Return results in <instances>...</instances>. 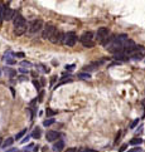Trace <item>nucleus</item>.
Instances as JSON below:
<instances>
[{
  "instance_id": "7ed1b4c3",
  "label": "nucleus",
  "mask_w": 145,
  "mask_h": 152,
  "mask_svg": "<svg viewBox=\"0 0 145 152\" xmlns=\"http://www.w3.org/2000/svg\"><path fill=\"white\" fill-rule=\"evenodd\" d=\"M57 33L58 31H57V28L56 27H53V25H46V28H44V30L42 33V38H43V39H46V40H51Z\"/></svg>"
},
{
  "instance_id": "f3484780",
  "label": "nucleus",
  "mask_w": 145,
  "mask_h": 152,
  "mask_svg": "<svg viewBox=\"0 0 145 152\" xmlns=\"http://www.w3.org/2000/svg\"><path fill=\"white\" fill-rule=\"evenodd\" d=\"M27 133V128H24L23 131H20L19 133H16V136H15V138L16 140H20V138H24V135Z\"/></svg>"
},
{
  "instance_id": "9b49d317",
  "label": "nucleus",
  "mask_w": 145,
  "mask_h": 152,
  "mask_svg": "<svg viewBox=\"0 0 145 152\" xmlns=\"http://www.w3.org/2000/svg\"><path fill=\"white\" fill-rule=\"evenodd\" d=\"M126 58H128V54H125L124 52L114 54V59H116V61H126Z\"/></svg>"
},
{
  "instance_id": "4468645a",
  "label": "nucleus",
  "mask_w": 145,
  "mask_h": 152,
  "mask_svg": "<svg viewBox=\"0 0 145 152\" xmlns=\"http://www.w3.org/2000/svg\"><path fill=\"white\" fill-rule=\"evenodd\" d=\"M54 122H56L54 118H47V120L43 121V126H44V127H49V126H52Z\"/></svg>"
},
{
  "instance_id": "f257e3e1",
  "label": "nucleus",
  "mask_w": 145,
  "mask_h": 152,
  "mask_svg": "<svg viewBox=\"0 0 145 152\" xmlns=\"http://www.w3.org/2000/svg\"><path fill=\"white\" fill-rule=\"evenodd\" d=\"M13 24H14V33L16 36H22L27 31V22L22 15H15Z\"/></svg>"
},
{
  "instance_id": "4be33fe9",
  "label": "nucleus",
  "mask_w": 145,
  "mask_h": 152,
  "mask_svg": "<svg viewBox=\"0 0 145 152\" xmlns=\"http://www.w3.org/2000/svg\"><path fill=\"white\" fill-rule=\"evenodd\" d=\"M20 64H22V67H32V63L30 62H27V61H23Z\"/></svg>"
},
{
  "instance_id": "c85d7f7f",
  "label": "nucleus",
  "mask_w": 145,
  "mask_h": 152,
  "mask_svg": "<svg viewBox=\"0 0 145 152\" xmlns=\"http://www.w3.org/2000/svg\"><path fill=\"white\" fill-rule=\"evenodd\" d=\"M130 152H141V148H139V147H136V148H134V150H131Z\"/></svg>"
},
{
  "instance_id": "0eeeda50",
  "label": "nucleus",
  "mask_w": 145,
  "mask_h": 152,
  "mask_svg": "<svg viewBox=\"0 0 145 152\" xmlns=\"http://www.w3.org/2000/svg\"><path fill=\"white\" fill-rule=\"evenodd\" d=\"M65 39H66L65 33H57L49 42H52L53 44H65Z\"/></svg>"
},
{
  "instance_id": "a211bd4d",
  "label": "nucleus",
  "mask_w": 145,
  "mask_h": 152,
  "mask_svg": "<svg viewBox=\"0 0 145 152\" xmlns=\"http://www.w3.org/2000/svg\"><path fill=\"white\" fill-rule=\"evenodd\" d=\"M5 9H6V6L5 5H1L0 6V22L4 19V13H5Z\"/></svg>"
},
{
  "instance_id": "412c9836",
  "label": "nucleus",
  "mask_w": 145,
  "mask_h": 152,
  "mask_svg": "<svg viewBox=\"0 0 145 152\" xmlns=\"http://www.w3.org/2000/svg\"><path fill=\"white\" fill-rule=\"evenodd\" d=\"M78 152H97L96 150H92V148H81Z\"/></svg>"
},
{
  "instance_id": "c756f323",
  "label": "nucleus",
  "mask_w": 145,
  "mask_h": 152,
  "mask_svg": "<svg viewBox=\"0 0 145 152\" xmlns=\"http://www.w3.org/2000/svg\"><path fill=\"white\" fill-rule=\"evenodd\" d=\"M19 70L22 72V73H28V69H25V68H20Z\"/></svg>"
},
{
  "instance_id": "2f4dec72",
  "label": "nucleus",
  "mask_w": 145,
  "mask_h": 152,
  "mask_svg": "<svg viewBox=\"0 0 145 152\" xmlns=\"http://www.w3.org/2000/svg\"><path fill=\"white\" fill-rule=\"evenodd\" d=\"M16 55H18V57H24V54H23V53H18Z\"/></svg>"
},
{
  "instance_id": "6e6552de",
  "label": "nucleus",
  "mask_w": 145,
  "mask_h": 152,
  "mask_svg": "<svg viewBox=\"0 0 145 152\" xmlns=\"http://www.w3.org/2000/svg\"><path fill=\"white\" fill-rule=\"evenodd\" d=\"M46 137H47V141L48 142H54V141H58V138L61 137V135H59V132H57V131H48Z\"/></svg>"
},
{
  "instance_id": "aec40b11",
  "label": "nucleus",
  "mask_w": 145,
  "mask_h": 152,
  "mask_svg": "<svg viewBox=\"0 0 145 152\" xmlns=\"http://www.w3.org/2000/svg\"><path fill=\"white\" fill-rule=\"evenodd\" d=\"M138 124H139V118H136V120H134V121L131 122V124H130V128H131V129H134V128L138 126Z\"/></svg>"
},
{
  "instance_id": "7c9ffc66",
  "label": "nucleus",
  "mask_w": 145,
  "mask_h": 152,
  "mask_svg": "<svg viewBox=\"0 0 145 152\" xmlns=\"http://www.w3.org/2000/svg\"><path fill=\"white\" fill-rule=\"evenodd\" d=\"M5 152H16V150H15V148H10V150H8V151H5Z\"/></svg>"
},
{
  "instance_id": "393cba45",
  "label": "nucleus",
  "mask_w": 145,
  "mask_h": 152,
  "mask_svg": "<svg viewBox=\"0 0 145 152\" xmlns=\"http://www.w3.org/2000/svg\"><path fill=\"white\" fill-rule=\"evenodd\" d=\"M33 84H34V87H35V89H37V91H39V89H40V84H39V82L33 81Z\"/></svg>"
},
{
  "instance_id": "f03ea898",
  "label": "nucleus",
  "mask_w": 145,
  "mask_h": 152,
  "mask_svg": "<svg viewBox=\"0 0 145 152\" xmlns=\"http://www.w3.org/2000/svg\"><path fill=\"white\" fill-rule=\"evenodd\" d=\"M79 40H81V43H82V45H83V47L92 48L95 45V35L91 31H86V33H83V34L81 35Z\"/></svg>"
},
{
  "instance_id": "20e7f679",
  "label": "nucleus",
  "mask_w": 145,
  "mask_h": 152,
  "mask_svg": "<svg viewBox=\"0 0 145 152\" xmlns=\"http://www.w3.org/2000/svg\"><path fill=\"white\" fill-rule=\"evenodd\" d=\"M42 28H43V22L40 20V19H37V20H33V22L30 23V25H29V31L34 34V33H38Z\"/></svg>"
},
{
  "instance_id": "bb28decb",
  "label": "nucleus",
  "mask_w": 145,
  "mask_h": 152,
  "mask_svg": "<svg viewBox=\"0 0 145 152\" xmlns=\"http://www.w3.org/2000/svg\"><path fill=\"white\" fill-rule=\"evenodd\" d=\"M65 152H76V148L74 147H71V148H67Z\"/></svg>"
},
{
  "instance_id": "a878e982",
  "label": "nucleus",
  "mask_w": 145,
  "mask_h": 152,
  "mask_svg": "<svg viewBox=\"0 0 145 152\" xmlns=\"http://www.w3.org/2000/svg\"><path fill=\"white\" fill-rule=\"evenodd\" d=\"M29 138H30V136H25V137H24V140H22V141H20V143H22V145L27 143V142L29 141Z\"/></svg>"
},
{
  "instance_id": "b1692460",
  "label": "nucleus",
  "mask_w": 145,
  "mask_h": 152,
  "mask_svg": "<svg viewBox=\"0 0 145 152\" xmlns=\"http://www.w3.org/2000/svg\"><path fill=\"white\" fill-rule=\"evenodd\" d=\"M126 147H128V143H124V145H121V147L119 148V152H124L126 150Z\"/></svg>"
},
{
  "instance_id": "1a4fd4ad",
  "label": "nucleus",
  "mask_w": 145,
  "mask_h": 152,
  "mask_svg": "<svg viewBox=\"0 0 145 152\" xmlns=\"http://www.w3.org/2000/svg\"><path fill=\"white\" fill-rule=\"evenodd\" d=\"M14 18H15V11L13 9H10V8H6L5 13H4V19L3 20L9 22V20H14Z\"/></svg>"
},
{
  "instance_id": "6ab92c4d",
  "label": "nucleus",
  "mask_w": 145,
  "mask_h": 152,
  "mask_svg": "<svg viewBox=\"0 0 145 152\" xmlns=\"http://www.w3.org/2000/svg\"><path fill=\"white\" fill-rule=\"evenodd\" d=\"M53 115H56V111H52V109H49V108H47L46 109V116L49 118L51 116H53Z\"/></svg>"
},
{
  "instance_id": "423d86ee",
  "label": "nucleus",
  "mask_w": 145,
  "mask_h": 152,
  "mask_svg": "<svg viewBox=\"0 0 145 152\" xmlns=\"http://www.w3.org/2000/svg\"><path fill=\"white\" fill-rule=\"evenodd\" d=\"M110 34V30H109V28H105V27H101V28H98V30H97V39L102 43L103 40L107 38V35Z\"/></svg>"
},
{
  "instance_id": "2eb2a0df",
  "label": "nucleus",
  "mask_w": 145,
  "mask_h": 152,
  "mask_svg": "<svg viewBox=\"0 0 145 152\" xmlns=\"http://www.w3.org/2000/svg\"><path fill=\"white\" fill-rule=\"evenodd\" d=\"M40 135H42V132H40L39 128H35L33 131V133H32V138H40Z\"/></svg>"
},
{
  "instance_id": "ddd939ff",
  "label": "nucleus",
  "mask_w": 145,
  "mask_h": 152,
  "mask_svg": "<svg viewBox=\"0 0 145 152\" xmlns=\"http://www.w3.org/2000/svg\"><path fill=\"white\" fill-rule=\"evenodd\" d=\"M129 143H130V145H133V146H139V145H141V143H143V138H140V137L133 138Z\"/></svg>"
},
{
  "instance_id": "9d476101",
  "label": "nucleus",
  "mask_w": 145,
  "mask_h": 152,
  "mask_svg": "<svg viewBox=\"0 0 145 152\" xmlns=\"http://www.w3.org/2000/svg\"><path fill=\"white\" fill-rule=\"evenodd\" d=\"M63 147H65V142L62 141V140H58V141L54 143V146H53V150H54L56 152H59V151H62V150H63Z\"/></svg>"
},
{
  "instance_id": "5701e85b",
  "label": "nucleus",
  "mask_w": 145,
  "mask_h": 152,
  "mask_svg": "<svg viewBox=\"0 0 145 152\" xmlns=\"http://www.w3.org/2000/svg\"><path fill=\"white\" fill-rule=\"evenodd\" d=\"M131 58H133L134 61H140V58H141V54H133Z\"/></svg>"
},
{
  "instance_id": "39448f33",
  "label": "nucleus",
  "mask_w": 145,
  "mask_h": 152,
  "mask_svg": "<svg viewBox=\"0 0 145 152\" xmlns=\"http://www.w3.org/2000/svg\"><path fill=\"white\" fill-rule=\"evenodd\" d=\"M77 42V35L73 31H70L66 34V39H65V44L67 47H73Z\"/></svg>"
},
{
  "instance_id": "dca6fc26",
  "label": "nucleus",
  "mask_w": 145,
  "mask_h": 152,
  "mask_svg": "<svg viewBox=\"0 0 145 152\" xmlns=\"http://www.w3.org/2000/svg\"><path fill=\"white\" fill-rule=\"evenodd\" d=\"M77 77L81 78V79H90L91 78V74L90 73H78Z\"/></svg>"
},
{
  "instance_id": "f8f14e48",
  "label": "nucleus",
  "mask_w": 145,
  "mask_h": 152,
  "mask_svg": "<svg viewBox=\"0 0 145 152\" xmlns=\"http://www.w3.org/2000/svg\"><path fill=\"white\" fill-rule=\"evenodd\" d=\"M13 143H14V138H13V137H9V138H6V140L3 142V146H1V148H4V150H5L6 147H10Z\"/></svg>"
},
{
  "instance_id": "cd10ccee",
  "label": "nucleus",
  "mask_w": 145,
  "mask_h": 152,
  "mask_svg": "<svg viewBox=\"0 0 145 152\" xmlns=\"http://www.w3.org/2000/svg\"><path fill=\"white\" fill-rule=\"evenodd\" d=\"M73 68H74V65H73V64H71V65H66V69H67V70H72Z\"/></svg>"
},
{
  "instance_id": "473e14b6",
  "label": "nucleus",
  "mask_w": 145,
  "mask_h": 152,
  "mask_svg": "<svg viewBox=\"0 0 145 152\" xmlns=\"http://www.w3.org/2000/svg\"><path fill=\"white\" fill-rule=\"evenodd\" d=\"M0 77H1V70H0Z\"/></svg>"
}]
</instances>
